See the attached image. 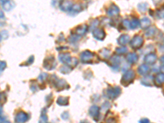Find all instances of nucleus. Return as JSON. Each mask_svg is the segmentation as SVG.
Segmentation results:
<instances>
[{"label": "nucleus", "mask_w": 164, "mask_h": 123, "mask_svg": "<svg viewBox=\"0 0 164 123\" xmlns=\"http://www.w3.org/2000/svg\"><path fill=\"white\" fill-rule=\"evenodd\" d=\"M4 18V12L2 9H0V19H3Z\"/></svg>", "instance_id": "nucleus-40"}, {"label": "nucleus", "mask_w": 164, "mask_h": 123, "mask_svg": "<svg viewBox=\"0 0 164 123\" xmlns=\"http://www.w3.org/2000/svg\"><path fill=\"white\" fill-rule=\"evenodd\" d=\"M3 93H0V100H2L3 99Z\"/></svg>", "instance_id": "nucleus-46"}, {"label": "nucleus", "mask_w": 164, "mask_h": 123, "mask_svg": "<svg viewBox=\"0 0 164 123\" xmlns=\"http://www.w3.org/2000/svg\"><path fill=\"white\" fill-rule=\"evenodd\" d=\"M71 70H72V68H71V67H70V66L68 64H65L64 66L62 67L61 69H60V71L63 74H68L69 73V72H71Z\"/></svg>", "instance_id": "nucleus-25"}, {"label": "nucleus", "mask_w": 164, "mask_h": 123, "mask_svg": "<svg viewBox=\"0 0 164 123\" xmlns=\"http://www.w3.org/2000/svg\"><path fill=\"white\" fill-rule=\"evenodd\" d=\"M148 8H149V5H148V3H141L138 5V9H139V11L141 12H147Z\"/></svg>", "instance_id": "nucleus-26"}, {"label": "nucleus", "mask_w": 164, "mask_h": 123, "mask_svg": "<svg viewBox=\"0 0 164 123\" xmlns=\"http://www.w3.org/2000/svg\"><path fill=\"white\" fill-rule=\"evenodd\" d=\"M100 53H101V56H102V58H109L111 52H110V50L107 49H102V51L100 52Z\"/></svg>", "instance_id": "nucleus-29"}, {"label": "nucleus", "mask_w": 164, "mask_h": 123, "mask_svg": "<svg viewBox=\"0 0 164 123\" xmlns=\"http://www.w3.org/2000/svg\"><path fill=\"white\" fill-rule=\"evenodd\" d=\"M34 56H31L29 59H28V61H27V64H31L33 63V62H34Z\"/></svg>", "instance_id": "nucleus-38"}, {"label": "nucleus", "mask_w": 164, "mask_h": 123, "mask_svg": "<svg viewBox=\"0 0 164 123\" xmlns=\"http://www.w3.org/2000/svg\"><path fill=\"white\" fill-rule=\"evenodd\" d=\"M156 16L158 19H164V8L158 9L156 13Z\"/></svg>", "instance_id": "nucleus-30"}, {"label": "nucleus", "mask_w": 164, "mask_h": 123, "mask_svg": "<svg viewBox=\"0 0 164 123\" xmlns=\"http://www.w3.org/2000/svg\"><path fill=\"white\" fill-rule=\"evenodd\" d=\"M58 104L61 106H67L69 103V99L68 97H59L57 100Z\"/></svg>", "instance_id": "nucleus-21"}, {"label": "nucleus", "mask_w": 164, "mask_h": 123, "mask_svg": "<svg viewBox=\"0 0 164 123\" xmlns=\"http://www.w3.org/2000/svg\"><path fill=\"white\" fill-rule=\"evenodd\" d=\"M153 83L158 86L162 85L164 83V74L162 72L156 74V76L153 77Z\"/></svg>", "instance_id": "nucleus-16"}, {"label": "nucleus", "mask_w": 164, "mask_h": 123, "mask_svg": "<svg viewBox=\"0 0 164 123\" xmlns=\"http://www.w3.org/2000/svg\"><path fill=\"white\" fill-rule=\"evenodd\" d=\"M159 70L161 71L162 73L164 74V65H162V67H161V68H160V69H159Z\"/></svg>", "instance_id": "nucleus-42"}, {"label": "nucleus", "mask_w": 164, "mask_h": 123, "mask_svg": "<svg viewBox=\"0 0 164 123\" xmlns=\"http://www.w3.org/2000/svg\"><path fill=\"white\" fill-rule=\"evenodd\" d=\"M29 119V116L23 111H20L17 113L15 117V121L17 123H24Z\"/></svg>", "instance_id": "nucleus-5"}, {"label": "nucleus", "mask_w": 164, "mask_h": 123, "mask_svg": "<svg viewBox=\"0 0 164 123\" xmlns=\"http://www.w3.org/2000/svg\"><path fill=\"white\" fill-rule=\"evenodd\" d=\"M138 59H139V57L135 53H128V55L126 56V60L131 64H134L135 62H137Z\"/></svg>", "instance_id": "nucleus-17"}, {"label": "nucleus", "mask_w": 164, "mask_h": 123, "mask_svg": "<svg viewBox=\"0 0 164 123\" xmlns=\"http://www.w3.org/2000/svg\"><path fill=\"white\" fill-rule=\"evenodd\" d=\"M140 123H150V120L148 118H143L140 121Z\"/></svg>", "instance_id": "nucleus-39"}, {"label": "nucleus", "mask_w": 164, "mask_h": 123, "mask_svg": "<svg viewBox=\"0 0 164 123\" xmlns=\"http://www.w3.org/2000/svg\"><path fill=\"white\" fill-rule=\"evenodd\" d=\"M80 11H81V7L78 5V4H76V5H73V6L71 7V8L69 11V12H70V14L75 15L79 13Z\"/></svg>", "instance_id": "nucleus-23"}, {"label": "nucleus", "mask_w": 164, "mask_h": 123, "mask_svg": "<svg viewBox=\"0 0 164 123\" xmlns=\"http://www.w3.org/2000/svg\"><path fill=\"white\" fill-rule=\"evenodd\" d=\"M150 71V68L149 67V65H147L146 63L144 64H141L139 68H138V73L140 74V76H147L149 75V72Z\"/></svg>", "instance_id": "nucleus-11"}, {"label": "nucleus", "mask_w": 164, "mask_h": 123, "mask_svg": "<svg viewBox=\"0 0 164 123\" xmlns=\"http://www.w3.org/2000/svg\"><path fill=\"white\" fill-rule=\"evenodd\" d=\"M4 118H3V117H2V116H1V117H0V123H2V122H3V121H4Z\"/></svg>", "instance_id": "nucleus-43"}, {"label": "nucleus", "mask_w": 164, "mask_h": 123, "mask_svg": "<svg viewBox=\"0 0 164 123\" xmlns=\"http://www.w3.org/2000/svg\"><path fill=\"white\" fill-rule=\"evenodd\" d=\"M2 114H3V109H2L1 106H0V117L2 116Z\"/></svg>", "instance_id": "nucleus-45"}, {"label": "nucleus", "mask_w": 164, "mask_h": 123, "mask_svg": "<svg viewBox=\"0 0 164 123\" xmlns=\"http://www.w3.org/2000/svg\"><path fill=\"white\" fill-rule=\"evenodd\" d=\"M72 6H73V4H72L71 1H70V0H64V1H62V3L60 5V8H61L62 11L69 12Z\"/></svg>", "instance_id": "nucleus-13"}, {"label": "nucleus", "mask_w": 164, "mask_h": 123, "mask_svg": "<svg viewBox=\"0 0 164 123\" xmlns=\"http://www.w3.org/2000/svg\"><path fill=\"white\" fill-rule=\"evenodd\" d=\"M87 30H88V26L81 25V26L76 27V29L75 30V33L77 36H81V35H85V33L87 32Z\"/></svg>", "instance_id": "nucleus-14"}, {"label": "nucleus", "mask_w": 164, "mask_h": 123, "mask_svg": "<svg viewBox=\"0 0 164 123\" xmlns=\"http://www.w3.org/2000/svg\"><path fill=\"white\" fill-rule=\"evenodd\" d=\"M158 59V57L156 55L155 53H148L145 57H144V62L147 65H153L154 64Z\"/></svg>", "instance_id": "nucleus-7"}, {"label": "nucleus", "mask_w": 164, "mask_h": 123, "mask_svg": "<svg viewBox=\"0 0 164 123\" xmlns=\"http://www.w3.org/2000/svg\"><path fill=\"white\" fill-rule=\"evenodd\" d=\"M156 31H157V29H156V27H149L148 29H147L146 32H145V36L146 37H152L153 35H155Z\"/></svg>", "instance_id": "nucleus-24"}, {"label": "nucleus", "mask_w": 164, "mask_h": 123, "mask_svg": "<svg viewBox=\"0 0 164 123\" xmlns=\"http://www.w3.org/2000/svg\"><path fill=\"white\" fill-rule=\"evenodd\" d=\"M121 89L119 87H112V88H109L107 90V97L111 99H114L116 98L119 96L121 94Z\"/></svg>", "instance_id": "nucleus-3"}, {"label": "nucleus", "mask_w": 164, "mask_h": 123, "mask_svg": "<svg viewBox=\"0 0 164 123\" xmlns=\"http://www.w3.org/2000/svg\"><path fill=\"white\" fill-rule=\"evenodd\" d=\"M57 63H56L55 59L53 57H49L45 59L44 62V68L47 70H53L56 68Z\"/></svg>", "instance_id": "nucleus-4"}, {"label": "nucleus", "mask_w": 164, "mask_h": 123, "mask_svg": "<svg viewBox=\"0 0 164 123\" xmlns=\"http://www.w3.org/2000/svg\"><path fill=\"white\" fill-rule=\"evenodd\" d=\"M2 39H3L2 38V35H0V42H1V40H2Z\"/></svg>", "instance_id": "nucleus-49"}, {"label": "nucleus", "mask_w": 164, "mask_h": 123, "mask_svg": "<svg viewBox=\"0 0 164 123\" xmlns=\"http://www.w3.org/2000/svg\"><path fill=\"white\" fill-rule=\"evenodd\" d=\"M130 42V36L128 35H121L120 37L117 39V43L120 45H126Z\"/></svg>", "instance_id": "nucleus-19"}, {"label": "nucleus", "mask_w": 164, "mask_h": 123, "mask_svg": "<svg viewBox=\"0 0 164 123\" xmlns=\"http://www.w3.org/2000/svg\"><path fill=\"white\" fill-rule=\"evenodd\" d=\"M99 111L100 109L96 105H93L91 106L90 109H89V114L90 117H92L94 119L97 120L98 119V117L99 116Z\"/></svg>", "instance_id": "nucleus-9"}, {"label": "nucleus", "mask_w": 164, "mask_h": 123, "mask_svg": "<svg viewBox=\"0 0 164 123\" xmlns=\"http://www.w3.org/2000/svg\"><path fill=\"white\" fill-rule=\"evenodd\" d=\"M61 117L63 119V120H68V118H69V113H68V112H64L61 115Z\"/></svg>", "instance_id": "nucleus-36"}, {"label": "nucleus", "mask_w": 164, "mask_h": 123, "mask_svg": "<svg viewBox=\"0 0 164 123\" xmlns=\"http://www.w3.org/2000/svg\"><path fill=\"white\" fill-rule=\"evenodd\" d=\"M140 83L144 86H152L154 84L153 83V76H150V75L144 76L140 80Z\"/></svg>", "instance_id": "nucleus-10"}, {"label": "nucleus", "mask_w": 164, "mask_h": 123, "mask_svg": "<svg viewBox=\"0 0 164 123\" xmlns=\"http://www.w3.org/2000/svg\"><path fill=\"white\" fill-rule=\"evenodd\" d=\"M80 123H90L88 121H86V120H83V121H80Z\"/></svg>", "instance_id": "nucleus-47"}, {"label": "nucleus", "mask_w": 164, "mask_h": 123, "mask_svg": "<svg viewBox=\"0 0 164 123\" xmlns=\"http://www.w3.org/2000/svg\"><path fill=\"white\" fill-rule=\"evenodd\" d=\"M119 12H120V9L116 5H112L107 10V15L109 17H116L119 14Z\"/></svg>", "instance_id": "nucleus-12"}, {"label": "nucleus", "mask_w": 164, "mask_h": 123, "mask_svg": "<svg viewBox=\"0 0 164 123\" xmlns=\"http://www.w3.org/2000/svg\"><path fill=\"white\" fill-rule=\"evenodd\" d=\"M2 6H3V9L4 11L8 12V11L12 10V9L14 8V3H13V2L11 1V0H7L6 2L3 3Z\"/></svg>", "instance_id": "nucleus-20"}, {"label": "nucleus", "mask_w": 164, "mask_h": 123, "mask_svg": "<svg viewBox=\"0 0 164 123\" xmlns=\"http://www.w3.org/2000/svg\"><path fill=\"white\" fill-rule=\"evenodd\" d=\"M93 58H94V53H91L90 51H88V50L82 52L80 54V59H81L82 62H84V63L90 62Z\"/></svg>", "instance_id": "nucleus-6"}, {"label": "nucleus", "mask_w": 164, "mask_h": 123, "mask_svg": "<svg viewBox=\"0 0 164 123\" xmlns=\"http://www.w3.org/2000/svg\"><path fill=\"white\" fill-rule=\"evenodd\" d=\"M140 27V20H138L137 18H134L133 20L131 21V29L135 30Z\"/></svg>", "instance_id": "nucleus-27"}, {"label": "nucleus", "mask_w": 164, "mask_h": 123, "mask_svg": "<svg viewBox=\"0 0 164 123\" xmlns=\"http://www.w3.org/2000/svg\"><path fill=\"white\" fill-rule=\"evenodd\" d=\"M122 26L126 29H131V21L128 19H125L122 21Z\"/></svg>", "instance_id": "nucleus-32"}, {"label": "nucleus", "mask_w": 164, "mask_h": 123, "mask_svg": "<svg viewBox=\"0 0 164 123\" xmlns=\"http://www.w3.org/2000/svg\"><path fill=\"white\" fill-rule=\"evenodd\" d=\"M93 35L94 37L98 40H102L103 39L105 38L106 33L105 31L102 29H100V28H96L93 30Z\"/></svg>", "instance_id": "nucleus-8"}, {"label": "nucleus", "mask_w": 164, "mask_h": 123, "mask_svg": "<svg viewBox=\"0 0 164 123\" xmlns=\"http://www.w3.org/2000/svg\"><path fill=\"white\" fill-rule=\"evenodd\" d=\"M144 44V38L140 35H135L130 42L131 47L134 49H139Z\"/></svg>", "instance_id": "nucleus-2"}, {"label": "nucleus", "mask_w": 164, "mask_h": 123, "mask_svg": "<svg viewBox=\"0 0 164 123\" xmlns=\"http://www.w3.org/2000/svg\"><path fill=\"white\" fill-rule=\"evenodd\" d=\"M127 48L126 47H120V48H117V49H116V53L118 55H122V54H125V53H127Z\"/></svg>", "instance_id": "nucleus-28"}, {"label": "nucleus", "mask_w": 164, "mask_h": 123, "mask_svg": "<svg viewBox=\"0 0 164 123\" xmlns=\"http://www.w3.org/2000/svg\"><path fill=\"white\" fill-rule=\"evenodd\" d=\"M99 20H94L92 22H91V28L93 30L96 29L97 27L99 26Z\"/></svg>", "instance_id": "nucleus-33"}, {"label": "nucleus", "mask_w": 164, "mask_h": 123, "mask_svg": "<svg viewBox=\"0 0 164 123\" xmlns=\"http://www.w3.org/2000/svg\"><path fill=\"white\" fill-rule=\"evenodd\" d=\"M110 62L113 64V68H117V65L120 63L121 58L118 55H113L110 59Z\"/></svg>", "instance_id": "nucleus-22"}, {"label": "nucleus", "mask_w": 164, "mask_h": 123, "mask_svg": "<svg viewBox=\"0 0 164 123\" xmlns=\"http://www.w3.org/2000/svg\"><path fill=\"white\" fill-rule=\"evenodd\" d=\"M59 61L61 62L62 63H64V64H69V62H71V57L70 53H65L60 54L58 57Z\"/></svg>", "instance_id": "nucleus-15"}, {"label": "nucleus", "mask_w": 164, "mask_h": 123, "mask_svg": "<svg viewBox=\"0 0 164 123\" xmlns=\"http://www.w3.org/2000/svg\"><path fill=\"white\" fill-rule=\"evenodd\" d=\"M47 74L46 73H42L40 74V76L39 77V79L40 80H44L47 78Z\"/></svg>", "instance_id": "nucleus-37"}, {"label": "nucleus", "mask_w": 164, "mask_h": 123, "mask_svg": "<svg viewBox=\"0 0 164 123\" xmlns=\"http://www.w3.org/2000/svg\"><path fill=\"white\" fill-rule=\"evenodd\" d=\"M159 61H160V63L162 65H164V55L161 56V58H159Z\"/></svg>", "instance_id": "nucleus-41"}, {"label": "nucleus", "mask_w": 164, "mask_h": 123, "mask_svg": "<svg viewBox=\"0 0 164 123\" xmlns=\"http://www.w3.org/2000/svg\"><path fill=\"white\" fill-rule=\"evenodd\" d=\"M7 0H0V5H3V3L6 2Z\"/></svg>", "instance_id": "nucleus-44"}, {"label": "nucleus", "mask_w": 164, "mask_h": 123, "mask_svg": "<svg viewBox=\"0 0 164 123\" xmlns=\"http://www.w3.org/2000/svg\"><path fill=\"white\" fill-rule=\"evenodd\" d=\"M63 0H52V6L54 7V8H58V7H60V5L62 3Z\"/></svg>", "instance_id": "nucleus-31"}, {"label": "nucleus", "mask_w": 164, "mask_h": 123, "mask_svg": "<svg viewBox=\"0 0 164 123\" xmlns=\"http://www.w3.org/2000/svg\"><path fill=\"white\" fill-rule=\"evenodd\" d=\"M47 121H48V117L45 114H43L42 116H41L40 119H39V123H47Z\"/></svg>", "instance_id": "nucleus-35"}, {"label": "nucleus", "mask_w": 164, "mask_h": 123, "mask_svg": "<svg viewBox=\"0 0 164 123\" xmlns=\"http://www.w3.org/2000/svg\"><path fill=\"white\" fill-rule=\"evenodd\" d=\"M6 67H7L6 62L0 61V72H1V71H3L5 70Z\"/></svg>", "instance_id": "nucleus-34"}, {"label": "nucleus", "mask_w": 164, "mask_h": 123, "mask_svg": "<svg viewBox=\"0 0 164 123\" xmlns=\"http://www.w3.org/2000/svg\"><path fill=\"white\" fill-rule=\"evenodd\" d=\"M150 25H151V21L148 17H144L140 20V27L142 29H148L150 27Z\"/></svg>", "instance_id": "nucleus-18"}, {"label": "nucleus", "mask_w": 164, "mask_h": 123, "mask_svg": "<svg viewBox=\"0 0 164 123\" xmlns=\"http://www.w3.org/2000/svg\"><path fill=\"white\" fill-rule=\"evenodd\" d=\"M135 71L132 70H128L126 71L125 73L123 74L122 77H121V84L124 85H128L129 84H131L133 80L135 79Z\"/></svg>", "instance_id": "nucleus-1"}, {"label": "nucleus", "mask_w": 164, "mask_h": 123, "mask_svg": "<svg viewBox=\"0 0 164 123\" xmlns=\"http://www.w3.org/2000/svg\"><path fill=\"white\" fill-rule=\"evenodd\" d=\"M2 123H11V122H10L9 121H3V122H2Z\"/></svg>", "instance_id": "nucleus-48"}]
</instances>
